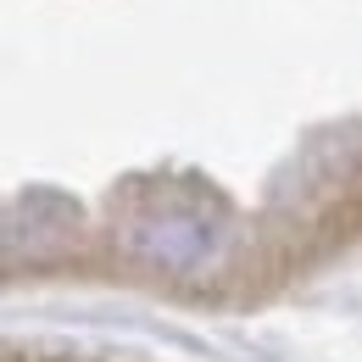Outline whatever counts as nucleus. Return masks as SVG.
I'll list each match as a JSON object with an SVG mask.
<instances>
[{
    "label": "nucleus",
    "instance_id": "f257e3e1",
    "mask_svg": "<svg viewBox=\"0 0 362 362\" xmlns=\"http://www.w3.org/2000/svg\"><path fill=\"white\" fill-rule=\"evenodd\" d=\"M6 362H95V357H62V351H11Z\"/></svg>",
    "mask_w": 362,
    "mask_h": 362
}]
</instances>
